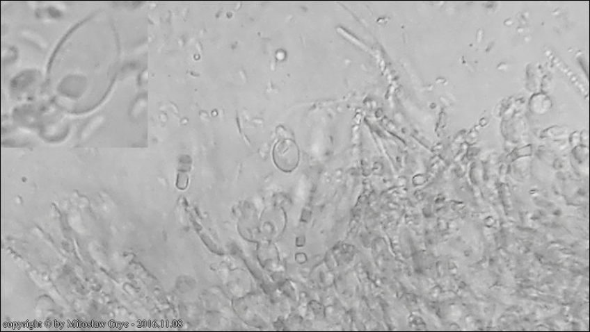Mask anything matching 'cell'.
Masks as SVG:
<instances>
[{"instance_id": "1", "label": "cell", "mask_w": 590, "mask_h": 332, "mask_svg": "<svg viewBox=\"0 0 590 332\" xmlns=\"http://www.w3.org/2000/svg\"><path fill=\"white\" fill-rule=\"evenodd\" d=\"M274 161L281 170L291 171L298 161L297 148L289 140H284L276 145L273 150Z\"/></svg>"}]
</instances>
